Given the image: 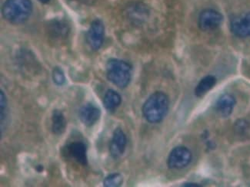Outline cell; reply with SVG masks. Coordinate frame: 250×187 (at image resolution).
Listing matches in <instances>:
<instances>
[{
    "mask_svg": "<svg viewBox=\"0 0 250 187\" xmlns=\"http://www.w3.org/2000/svg\"><path fill=\"white\" fill-rule=\"evenodd\" d=\"M169 108V97L162 92H156L146 100L143 107V114L152 124L161 122Z\"/></svg>",
    "mask_w": 250,
    "mask_h": 187,
    "instance_id": "1",
    "label": "cell"
},
{
    "mask_svg": "<svg viewBox=\"0 0 250 187\" xmlns=\"http://www.w3.org/2000/svg\"><path fill=\"white\" fill-rule=\"evenodd\" d=\"M32 12L33 4L30 0H6L2 9L4 19L14 25L26 22Z\"/></svg>",
    "mask_w": 250,
    "mask_h": 187,
    "instance_id": "2",
    "label": "cell"
},
{
    "mask_svg": "<svg viewBox=\"0 0 250 187\" xmlns=\"http://www.w3.org/2000/svg\"><path fill=\"white\" fill-rule=\"evenodd\" d=\"M106 76L116 86L126 88L132 77V67L124 60L112 58L106 64Z\"/></svg>",
    "mask_w": 250,
    "mask_h": 187,
    "instance_id": "3",
    "label": "cell"
},
{
    "mask_svg": "<svg viewBox=\"0 0 250 187\" xmlns=\"http://www.w3.org/2000/svg\"><path fill=\"white\" fill-rule=\"evenodd\" d=\"M192 160V153L185 147H176L169 153L167 164L170 169H180L187 168Z\"/></svg>",
    "mask_w": 250,
    "mask_h": 187,
    "instance_id": "4",
    "label": "cell"
},
{
    "mask_svg": "<svg viewBox=\"0 0 250 187\" xmlns=\"http://www.w3.org/2000/svg\"><path fill=\"white\" fill-rule=\"evenodd\" d=\"M221 13L212 9L203 10L199 17V27L203 31H212L219 28L223 22Z\"/></svg>",
    "mask_w": 250,
    "mask_h": 187,
    "instance_id": "5",
    "label": "cell"
},
{
    "mask_svg": "<svg viewBox=\"0 0 250 187\" xmlns=\"http://www.w3.org/2000/svg\"><path fill=\"white\" fill-rule=\"evenodd\" d=\"M104 35L105 27L104 22L100 19H95L91 23L86 33V41L93 50L97 51L101 48L104 43Z\"/></svg>",
    "mask_w": 250,
    "mask_h": 187,
    "instance_id": "6",
    "label": "cell"
},
{
    "mask_svg": "<svg viewBox=\"0 0 250 187\" xmlns=\"http://www.w3.org/2000/svg\"><path fill=\"white\" fill-rule=\"evenodd\" d=\"M231 31L239 38L250 37V12L235 17L231 21Z\"/></svg>",
    "mask_w": 250,
    "mask_h": 187,
    "instance_id": "7",
    "label": "cell"
},
{
    "mask_svg": "<svg viewBox=\"0 0 250 187\" xmlns=\"http://www.w3.org/2000/svg\"><path fill=\"white\" fill-rule=\"evenodd\" d=\"M127 138L121 128H116L109 145V152L114 159L120 158L124 154L126 148Z\"/></svg>",
    "mask_w": 250,
    "mask_h": 187,
    "instance_id": "8",
    "label": "cell"
},
{
    "mask_svg": "<svg viewBox=\"0 0 250 187\" xmlns=\"http://www.w3.org/2000/svg\"><path fill=\"white\" fill-rule=\"evenodd\" d=\"M101 111L98 107L89 103L82 107L80 111V118L85 126L92 127L100 120Z\"/></svg>",
    "mask_w": 250,
    "mask_h": 187,
    "instance_id": "9",
    "label": "cell"
},
{
    "mask_svg": "<svg viewBox=\"0 0 250 187\" xmlns=\"http://www.w3.org/2000/svg\"><path fill=\"white\" fill-rule=\"evenodd\" d=\"M68 152L76 162L82 166L88 164L87 147L81 141L71 143L67 146Z\"/></svg>",
    "mask_w": 250,
    "mask_h": 187,
    "instance_id": "10",
    "label": "cell"
},
{
    "mask_svg": "<svg viewBox=\"0 0 250 187\" xmlns=\"http://www.w3.org/2000/svg\"><path fill=\"white\" fill-rule=\"evenodd\" d=\"M235 105H236V100L233 96L229 94H225L217 100L215 108L216 112L222 117H227L232 113Z\"/></svg>",
    "mask_w": 250,
    "mask_h": 187,
    "instance_id": "11",
    "label": "cell"
},
{
    "mask_svg": "<svg viewBox=\"0 0 250 187\" xmlns=\"http://www.w3.org/2000/svg\"><path fill=\"white\" fill-rule=\"evenodd\" d=\"M48 32L50 37H52L53 39H62L69 34V27L67 24L62 21L54 20L49 24Z\"/></svg>",
    "mask_w": 250,
    "mask_h": 187,
    "instance_id": "12",
    "label": "cell"
},
{
    "mask_svg": "<svg viewBox=\"0 0 250 187\" xmlns=\"http://www.w3.org/2000/svg\"><path fill=\"white\" fill-rule=\"evenodd\" d=\"M122 97L118 92L113 89H109L105 94L104 105L108 112H115L121 105Z\"/></svg>",
    "mask_w": 250,
    "mask_h": 187,
    "instance_id": "13",
    "label": "cell"
},
{
    "mask_svg": "<svg viewBox=\"0 0 250 187\" xmlns=\"http://www.w3.org/2000/svg\"><path fill=\"white\" fill-rule=\"evenodd\" d=\"M66 128V120L61 111H53L52 116V131L57 135H61L65 132Z\"/></svg>",
    "mask_w": 250,
    "mask_h": 187,
    "instance_id": "14",
    "label": "cell"
},
{
    "mask_svg": "<svg viewBox=\"0 0 250 187\" xmlns=\"http://www.w3.org/2000/svg\"><path fill=\"white\" fill-rule=\"evenodd\" d=\"M216 83V78L212 75L206 76L199 82L196 89L195 94L197 97H203L204 94L210 91Z\"/></svg>",
    "mask_w": 250,
    "mask_h": 187,
    "instance_id": "15",
    "label": "cell"
},
{
    "mask_svg": "<svg viewBox=\"0 0 250 187\" xmlns=\"http://www.w3.org/2000/svg\"><path fill=\"white\" fill-rule=\"evenodd\" d=\"M123 182H124V178L120 173H112L105 177L104 181V185L105 187H120L123 184Z\"/></svg>",
    "mask_w": 250,
    "mask_h": 187,
    "instance_id": "16",
    "label": "cell"
},
{
    "mask_svg": "<svg viewBox=\"0 0 250 187\" xmlns=\"http://www.w3.org/2000/svg\"><path fill=\"white\" fill-rule=\"evenodd\" d=\"M6 113H7V99L6 94L0 91V119H1V130L3 128V124L6 121Z\"/></svg>",
    "mask_w": 250,
    "mask_h": 187,
    "instance_id": "17",
    "label": "cell"
},
{
    "mask_svg": "<svg viewBox=\"0 0 250 187\" xmlns=\"http://www.w3.org/2000/svg\"><path fill=\"white\" fill-rule=\"evenodd\" d=\"M53 80L56 85L62 86L65 84V77L63 71L60 67H56L53 70Z\"/></svg>",
    "mask_w": 250,
    "mask_h": 187,
    "instance_id": "18",
    "label": "cell"
},
{
    "mask_svg": "<svg viewBox=\"0 0 250 187\" xmlns=\"http://www.w3.org/2000/svg\"><path fill=\"white\" fill-rule=\"evenodd\" d=\"M37 170L38 171L39 173H40V172H42V171L43 170V166H42V165L37 166Z\"/></svg>",
    "mask_w": 250,
    "mask_h": 187,
    "instance_id": "19",
    "label": "cell"
},
{
    "mask_svg": "<svg viewBox=\"0 0 250 187\" xmlns=\"http://www.w3.org/2000/svg\"><path fill=\"white\" fill-rule=\"evenodd\" d=\"M184 187H200V185L196 184H185Z\"/></svg>",
    "mask_w": 250,
    "mask_h": 187,
    "instance_id": "20",
    "label": "cell"
},
{
    "mask_svg": "<svg viewBox=\"0 0 250 187\" xmlns=\"http://www.w3.org/2000/svg\"><path fill=\"white\" fill-rule=\"evenodd\" d=\"M39 1H40V2H42V3L46 4L48 3L50 0H39Z\"/></svg>",
    "mask_w": 250,
    "mask_h": 187,
    "instance_id": "21",
    "label": "cell"
}]
</instances>
